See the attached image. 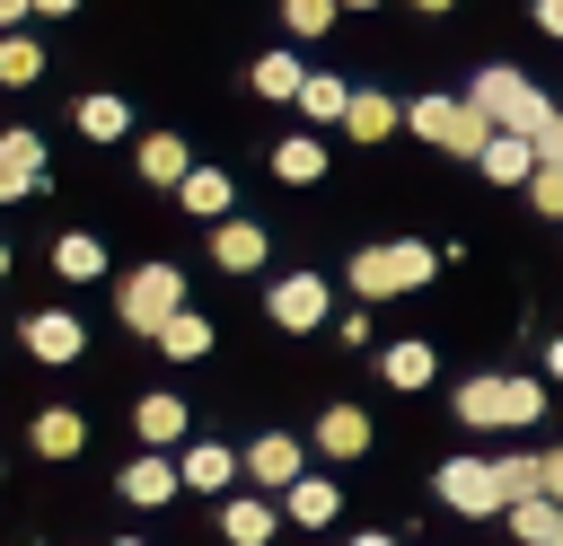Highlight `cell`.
I'll list each match as a JSON object with an SVG mask.
<instances>
[{
	"label": "cell",
	"mask_w": 563,
	"mask_h": 546,
	"mask_svg": "<svg viewBox=\"0 0 563 546\" xmlns=\"http://www.w3.org/2000/svg\"><path fill=\"white\" fill-rule=\"evenodd\" d=\"M185 308V264H167V255H150V264H132L123 282H114V317L132 326V335H150L158 343V326Z\"/></svg>",
	"instance_id": "1"
},
{
	"label": "cell",
	"mask_w": 563,
	"mask_h": 546,
	"mask_svg": "<svg viewBox=\"0 0 563 546\" xmlns=\"http://www.w3.org/2000/svg\"><path fill=\"white\" fill-rule=\"evenodd\" d=\"M466 97H475V106L493 114V132H510V141H537V132L554 123L545 88H537V79H519V70H501V62H493V70H484V79H475Z\"/></svg>",
	"instance_id": "2"
},
{
	"label": "cell",
	"mask_w": 563,
	"mask_h": 546,
	"mask_svg": "<svg viewBox=\"0 0 563 546\" xmlns=\"http://www.w3.org/2000/svg\"><path fill=\"white\" fill-rule=\"evenodd\" d=\"M440 273V255L422 247V238H387V247H361L352 255V291L361 299H387V291H422Z\"/></svg>",
	"instance_id": "3"
},
{
	"label": "cell",
	"mask_w": 563,
	"mask_h": 546,
	"mask_svg": "<svg viewBox=\"0 0 563 546\" xmlns=\"http://www.w3.org/2000/svg\"><path fill=\"white\" fill-rule=\"evenodd\" d=\"M545 414V387L537 379H519V370H493V379H466L457 387V423H537Z\"/></svg>",
	"instance_id": "4"
},
{
	"label": "cell",
	"mask_w": 563,
	"mask_h": 546,
	"mask_svg": "<svg viewBox=\"0 0 563 546\" xmlns=\"http://www.w3.org/2000/svg\"><path fill=\"white\" fill-rule=\"evenodd\" d=\"M18 343H26V361L70 370V361L88 352V326H79V308H26V317H18Z\"/></svg>",
	"instance_id": "5"
},
{
	"label": "cell",
	"mask_w": 563,
	"mask_h": 546,
	"mask_svg": "<svg viewBox=\"0 0 563 546\" xmlns=\"http://www.w3.org/2000/svg\"><path fill=\"white\" fill-rule=\"evenodd\" d=\"M325 299H334V291H325L317 273H282V282L264 291V317H273L282 335H317V326H325Z\"/></svg>",
	"instance_id": "6"
},
{
	"label": "cell",
	"mask_w": 563,
	"mask_h": 546,
	"mask_svg": "<svg viewBox=\"0 0 563 546\" xmlns=\"http://www.w3.org/2000/svg\"><path fill=\"white\" fill-rule=\"evenodd\" d=\"M440 502H449L457 520L510 511V502H501V476H493V458H449V467H440Z\"/></svg>",
	"instance_id": "7"
},
{
	"label": "cell",
	"mask_w": 563,
	"mask_h": 546,
	"mask_svg": "<svg viewBox=\"0 0 563 546\" xmlns=\"http://www.w3.org/2000/svg\"><path fill=\"white\" fill-rule=\"evenodd\" d=\"M44 185H53V167H44V132L9 123V132H0V203H26V194H44Z\"/></svg>",
	"instance_id": "8"
},
{
	"label": "cell",
	"mask_w": 563,
	"mask_h": 546,
	"mask_svg": "<svg viewBox=\"0 0 563 546\" xmlns=\"http://www.w3.org/2000/svg\"><path fill=\"white\" fill-rule=\"evenodd\" d=\"M114 493H123L132 511H158V502H176V493H185V467H176L167 449H141V458L114 476Z\"/></svg>",
	"instance_id": "9"
},
{
	"label": "cell",
	"mask_w": 563,
	"mask_h": 546,
	"mask_svg": "<svg viewBox=\"0 0 563 546\" xmlns=\"http://www.w3.org/2000/svg\"><path fill=\"white\" fill-rule=\"evenodd\" d=\"M264 255H273V238H264L255 220H238V211L211 220V264H220V273H264Z\"/></svg>",
	"instance_id": "10"
},
{
	"label": "cell",
	"mask_w": 563,
	"mask_h": 546,
	"mask_svg": "<svg viewBox=\"0 0 563 546\" xmlns=\"http://www.w3.org/2000/svg\"><path fill=\"white\" fill-rule=\"evenodd\" d=\"M185 423H194V414H185V396H167V387H150V396L132 405V440H141V449H176Z\"/></svg>",
	"instance_id": "11"
},
{
	"label": "cell",
	"mask_w": 563,
	"mask_h": 546,
	"mask_svg": "<svg viewBox=\"0 0 563 546\" xmlns=\"http://www.w3.org/2000/svg\"><path fill=\"white\" fill-rule=\"evenodd\" d=\"M26 449H35V458H53V467H62V458H79V449H88V414L44 405V414L26 423Z\"/></svg>",
	"instance_id": "12"
},
{
	"label": "cell",
	"mask_w": 563,
	"mask_h": 546,
	"mask_svg": "<svg viewBox=\"0 0 563 546\" xmlns=\"http://www.w3.org/2000/svg\"><path fill=\"white\" fill-rule=\"evenodd\" d=\"M246 476L264 484V493H290L308 467H299V440L290 432H264V440H246Z\"/></svg>",
	"instance_id": "13"
},
{
	"label": "cell",
	"mask_w": 563,
	"mask_h": 546,
	"mask_svg": "<svg viewBox=\"0 0 563 546\" xmlns=\"http://www.w3.org/2000/svg\"><path fill=\"white\" fill-rule=\"evenodd\" d=\"M273 528H282V511H273L264 493H229V502H220V537H229V546H273Z\"/></svg>",
	"instance_id": "14"
},
{
	"label": "cell",
	"mask_w": 563,
	"mask_h": 546,
	"mask_svg": "<svg viewBox=\"0 0 563 546\" xmlns=\"http://www.w3.org/2000/svg\"><path fill=\"white\" fill-rule=\"evenodd\" d=\"M132 167H141V185H167V194H176V185L194 176V150H185L176 132H141V159H132Z\"/></svg>",
	"instance_id": "15"
},
{
	"label": "cell",
	"mask_w": 563,
	"mask_h": 546,
	"mask_svg": "<svg viewBox=\"0 0 563 546\" xmlns=\"http://www.w3.org/2000/svg\"><path fill=\"white\" fill-rule=\"evenodd\" d=\"M176 467H185V484H194V493H229L246 458H238V449H220V440H185V458H176Z\"/></svg>",
	"instance_id": "16"
},
{
	"label": "cell",
	"mask_w": 563,
	"mask_h": 546,
	"mask_svg": "<svg viewBox=\"0 0 563 546\" xmlns=\"http://www.w3.org/2000/svg\"><path fill=\"white\" fill-rule=\"evenodd\" d=\"M70 123H79L88 141H123V132H132V106H123L114 88H88V97L70 106Z\"/></svg>",
	"instance_id": "17"
},
{
	"label": "cell",
	"mask_w": 563,
	"mask_h": 546,
	"mask_svg": "<svg viewBox=\"0 0 563 546\" xmlns=\"http://www.w3.org/2000/svg\"><path fill=\"white\" fill-rule=\"evenodd\" d=\"M396 123H405V106H396L387 88H352V114H343V132H352V141H387Z\"/></svg>",
	"instance_id": "18"
},
{
	"label": "cell",
	"mask_w": 563,
	"mask_h": 546,
	"mask_svg": "<svg viewBox=\"0 0 563 546\" xmlns=\"http://www.w3.org/2000/svg\"><path fill=\"white\" fill-rule=\"evenodd\" d=\"M53 273H62V282H97V273H106V238H97V229H62V238H53Z\"/></svg>",
	"instance_id": "19"
},
{
	"label": "cell",
	"mask_w": 563,
	"mask_h": 546,
	"mask_svg": "<svg viewBox=\"0 0 563 546\" xmlns=\"http://www.w3.org/2000/svg\"><path fill=\"white\" fill-rule=\"evenodd\" d=\"M317 449H325V458H361V449H369V414H361V405H325V414H317Z\"/></svg>",
	"instance_id": "20"
},
{
	"label": "cell",
	"mask_w": 563,
	"mask_h": 546,
	"mask_svg": "<svg viewBox=\"0 0 563 546\" xmlns=\"http://www.w3.org/2000/svg\"><path fill=\"white\" fill-rule=\"evenodd\" d=\"M405 123H413L422 141H440V150H457V123H466V97H413V106H405Z\"/></svg>",
	"instance_id": "21"
},
{
	"label": "cell",
	"mask_w": 563,
	"mask_h": 546,
	"mask_svg": "<svg viewBox=\"0 0 563 546\" xmlns=\"http://www.w3.org/2000/svg\"><path fill=\"white\" fill-rule=\"evenodd\" d=\"M246 88H255V97H290V106H299V88H308V70H299V53H255V70H246Z\"/></svg>",
	"instance_id": "22"
},
{
	"label": "cell",
	"mask_w": 563,
	"mask_h": 546,
	"mask_svg": "<svg viewBox=\"0 0 563 546\" xmlns=\"http://www.w3.org/2000/svg\"><path fill=\"white\" fill-rule=\"evenodd\" d=\"M273 176H282V185H317V176H325V141H317V132H290V141L273 150Z\"/></svg>",
	"instance_id": "23"
},
{
	"label": "cell",
	"mask_w": 563,
	"mask_h": 546,
	"mask_svg": "<svg viewBox=\"0 0 563 546\" xmlns=\"http://www.w3.org/2000/svg\"><path fill=\"white\" fill-rule=\"evenodd\" d=\"M158 352H167V361H202V352H211V317H202V308H176V317L158 326Z\"/></svg>",
	"instance_id": "24"
},
{
	"label": "cell",
	"mask_w": 563,
	"mask_h": 546,
	"mask_svg": "<svg viewBox=\"0 0 563 546\" xmlns=\"http://www.w3.org/2000/svg\"><path fill=\"white\" fill-rule=\"evenodd\" d=\"M282 511H290V520H299V528H325V520H334V511H343V493H334V484H325V476H299V484H290V493H282Z\"/></svg>",
	"instance_id": "25"
},
{
	"label": "cell",
	"mask_w": 563,
	"mask_h": 546,
	"mask_svg": "<svg viewBox=\"0 0 563 546\" xmlns=\"http://www.w3.org/2000/svg\"><path fill=\"white\" fill-rule=\"evenodd\" d=\"M475 167H484L493 185H528V176H537V150H528V141H510V132H493V150H484Z\"/></svg>",
	"instance_id": "26"
},
{
	"label": "cell",
	"mask_w": 563,
	"mask_h": 546,
	"mask_svg": "<svg viewBox=\"0 0 563 546\" xmlns=\"http://www.w3.org/2000/svg\"><path fill=\"white\" fill-rule=\"evenodd\" d=\"M176 203H185L194 220H229V176H220V167H194V176L176 185Z\"/></svg>",
	"instance_id": "27"
},
{
	"label": "cell",
	"mask_w": 563,
	"mask_h": 546,
	"mask_svg": "<svg viewBox=\"0 0 563 546\" xmlns=\"http://www.w3.org/2000/svg\"><path fill=\"white\" fill-rule=\"evenodd\" d=\"M44 79V44L18 26V35H0V88H35Z\"/></svg>",
	"instance_id": "28"
},
{
	"label": "cell",
	"mask_w": 563,
	"mask_h": 546,
	"mask_svg": "<svg viewBox=\"0 0 563 546\" xmlns=\"http://www.w3.org/2000/svg\"><path fill=\"white\" fill-rule=\"evenodd\" d=\"M299 114H308V123H343V114H352V88H343V79H325V70H308Z\"/></svg>",
	"instance_id": "29"
},
{
	"label": "cell",
	"mask_w": 563,
	"mask_h": 546,
	"mask_svg": "<svg viewBox=\"0 0 563 546\" xmlns=\"http://www.w3.org/2000/svg\"><path fill=\"white\" fill-rule=\"evenodd\" d=\"M378 379H387V387H431V343H387Z\"/></svg>",
	"instance_id": "30"
},
{
	"label": "cell",
	"mask_w": 563,
	"mask_h": 546,
	"mask_svg": "<svg viewBox=\"0 0 563 546\" xmlns=\"http://www.w3.org/2000/svg\"><path fill=\"white\" fill-rule=\"evenodd\" d=\"M493 476H501V502H528V493H545V467H537V458H493Z\"/></svg>",
	"instance_id": "31"
},
{
	"label": "cell",
	"mask_w": 563,
	"mask_h": 546,
	"mask_svg": "<svg viewBox=\"0 0 563 546\" xmlns=\"http://www.w3.org/2000/svg\"><path fill=\"white\" fill-rule=\"evenodd\" d=\"M334 9H343V0H282V26H290V35H325Z\"/></svg>",
	"instance_id": "32"
},
{
	"label": "cell",
	"mask_w": 563,
	"mask_h": 546,
	"mask_svg": "<svg viewBox=\"0 0 563 546\" xmlns=\"http://www.w3.org/2000/svg\"><path fill=\"white\" fill-rule=\"evenodd\" d=\"M528 194H537V211H554V220H563V167H537V176H528Z\"/></svg>",
	"instance_id": "33"
},
{
	"label": "cell",
	"mask_w": 563,
	"mask_h": 546,
	"mask_svg": "<svg viewBox=\"0 0 563 546\" xmlns=\"http://www.w3.org/2000/svg\"><path fill=\"white\" fill-rule=\"evenodd\" d=\"M528 150H537V167H563V114H554V123H545Z\"/></svg>",
	"instance_id": "34"
},
{
	"label": "cell",
	"mask_w": 563,
	"mask_h": 546,
	"mask_svg": "<svg viewBox=\"0 0 563 546\" xmlns=\"http://www.w3.org/2000/svg\"><path fill=\"white\" fill-rule=\"evenodd\" d=\"M26 18H35V0H0V35H18Z\"/></svg>",
	"instance_id": "35"
},
{
	"label": "cell",
	"mask_w": 563,
	"mask_h": 546,
	"mask_svg": "<svg viewBox=\"0 0 563 546\" xmlns=\"http://www.w3.org/2000/svg\"><path fill=\"white\" fill-rule=\"evenodd\" d=\"M537 467H545V502H563V449H545Z\"/></svg>",
	"instance_id": "36"
},
{
	"label": "cell",
	"mask_w": 563,
	"mask_h": 546,
	"mask_svg": "<svg viewBox=\"0 0 563 546\" xmlns=\"http://www.w3.org/2000/svg\"><path fill=\"white\" fill-rule=\"evenodd\" d=\"M537 26H545V35H563V0H537Z\"/></svg>",
	"instance_id": "37"
},
{
	"label": "cell",
	"mask_w": 563,
	"mask_h": 546,
	"mask_svg": "<svg viewBox=\"0 0 563 546\" xmlns=\"http://www.w3.org/2000/svg\"><path fill=\"white\" fill-rule=\"evenodd\" d=\"M70 9H79V0H35V18H70Z\"/></svg>",
	"instance_id": "38"
},
{
	"label": "cell",
	"mask_w": 563,
	"mask_h": 546,
	"mask_svg": "<svg viewBox=\"0 0 563 546\" xmlns=\"http://www.w3.org/2000/svg\"><path fill=\"white\" fill-rule=\"evenodd\" d=\"M545 370H554V379H563V335H554V352H545Z\"/></svg>",
	"instance_id": "39"
},
{
	"label": "cell",
	"mask_w": 563,
	"mask_h": 546,
	"mask_svg": "<svg viewBox=\"0 0 563 546\" xmlns=\"http://www.w3.org/2000/svg\"><path fill=\"white\" fill-rule=\"evenodd\" d=\"M352 546H396V537H378V528H369V537H352Z\"/></svg>",
	"instance_id": "40"
},
{
	"label": "cell",
	"mask_w": 563,
	"mask_h": 546,
	"mask_svg": "<svg viewBox=\"0 0 563 546\" xmlns=\"http://www.w3.org/2000/svg\"><path fill=\"white\" fill-rule=\"evenodd\" d=\"M413 9H431V18H440V9H457V0H413Z\"/></svg>",
	"instance_id": "41"
},
{
	"label": "cell",
	"mask_w": 563,
	"mask_h": 546,
	"mask_svg": "<svg viewBox=\"0 0 563 546\" xmlns=\"http://www.w3.org/2000/svg\"><path fill=\"white\" fill-rule=\"evenodd\" d=\"M9 264H18V255H9V238H0V282H9Z\"/></svg>",
	"instance_id": "42"
},
{
	"label": "cell",
	"mask_w": 563,
	"mask_h": 546,
	"mask_svg": "<svg viewBox=\"0 0 563 546\" xmlns=\"http://www.w3.org/2000/svg\"><path fill=\"white\" fill-rule=\"evenodd\" d=\"M343 9H378V0H343Z\"/></svg>",
	"instance_id": "43"
},
{
	"label": "cell",
	"mask_w": 563,
	"mask_h": 546,
	"mask_svg": "<svg viewBox=\"0 0 563 546\" xmlns=\"http://www.w3.org/2000/svg\"><path fill=\"white\" fill-rule=\"evenodd\" d=\"M114 546H150V537H114Z\"/></svg>",
	"instance_id": "44"
},
{
	"label": "cell",
	"mask_w": 563,
	"mask_h": 546,
	"mask_svg": "<svg viewBox=\"0 0 563 546\" xmlns=\"http://www.w3.org/2000/svg\"><path fill=\"white\" fill-rule=\"evenodd\" d=\"M0 484H9V458H0Z\"/></svg>",
	"instance_id": "45"
}]
</instances>
